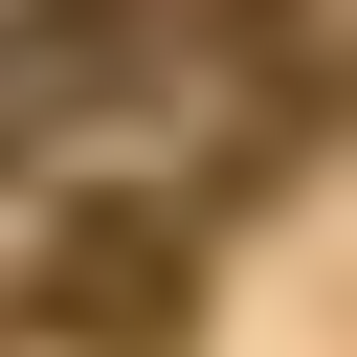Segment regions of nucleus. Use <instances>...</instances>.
<instances>
[{
    "label": "nucleus",
    "instance_id": "nucleus-2",
    "mask_svg": "<svg viewBox=\"0 0 357 357\" xmlns=\"http://www.w3.org/2000/svg\"><path fill=\"white\" fill-rule=\"evenodd\" d=\"M89 89H112V67H89V22H0V178H22Z\"/></svg>",
    "mask_w": 357,
    "mask_h": 357
},
{
    "label": "nucleus",
    "instance_id": "nucleus-1",
    "mask_svg": "<svg viewBox=\"0 0 357 357\" xmlns=\"http://www.w3.org/2000/svg\"><path fill=\"white\" fill-rule=\"evenodd\" d=\"M45 312L134 357V335H178V312H201V245H178L156 201H89V223H45Z\"/></svg>",
    "mask_w": 357,
    "mask_h": 357
}]
</instances>
